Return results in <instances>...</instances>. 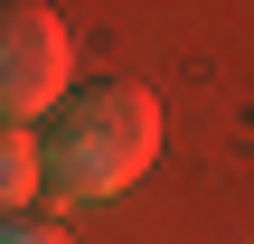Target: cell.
<instances>
[{"label":"cell","instance_id":"cell-1","mask_svg":"<svg viewBox=\"0 0 254 244\" xmlns=\"http://www.w3.org/2000/svg\"><path fill=\"white\" fill-rule=\"evenodd\" d=\"M38 150H47V197H57V207H104V197H123V188L151 169V150H160V103H151L141 85H75V94L47 113Z\"/></svg>","mask_w":254,"mask_h":244},{"label":"cell","instance_id":"cell-2","mask_svg":"<svg viewBox=\"0 0 254 244\" xmlns=\"http://www.w3.org/2000/svg\"><path fill=\"white\" fill-rule=\"evenodd\" d=\"M66 19L38 0H0V122H38L66 103Z\"/></svg>","mask_w":254,"mask_h":244},{"label":"cell","instance_id":"cell-3","mask_svg":"<svg viewBox=\"0 0 254 244\" xmlns=\"http://www.w3.org/2000/svg\"><path fill=\"white\" fill-rule=\"evenodd\" d=\"M28 197H47V150L28 122H0V216H28Z\"/></svg>","mask_w":254,"mask_h":244},{"label":"cell","instance_id":"cell-4","mask_svg":"<svg viewBox=\"0 0 254 244\" xmlns=\"http://www.w3.org/2000/svg\"><path fill=\"white\" fill-rule=\"evenodd\" d=\"M0 244H66L57 226H38V216H0Z\"/></svg>","mask_w":254,"mask_h":244}]
</instances>
